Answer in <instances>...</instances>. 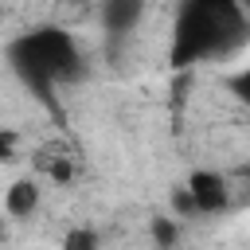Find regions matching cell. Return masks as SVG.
Instances as JSON below:
<instances>
[{
  "mask_svg": "<svg viewBox=\"0 0 250 250\" xmlns=\"http://www.w3.org/2000/svg\"><path fill=\"white\" fill-rule=\"evenodd\" d=\"M35 207H39V188H35V180H16V184L4 191V211H8V215L27 219Z\"/></svg>",
  "mask_w": 250,
  "mask_h": 250,
  "instance_id": "obj_5",
  "label": "cell"
},
{
  "mask_svg": "<svg viewBox=\"0 0 250 250\" xmlns=\"http://www.w3.org/2000/svg\"><path fill=\"white\" fill-rule=\"evenodd\" d=\"M246 39L238 0H184L172 23V66H195L230 55Z\"/></svg>",
  "mask_w": 250,
  "mask_h": 250,
  "instance_id": "obj_1",
  "label": "cell"
},
{
  "mask_svg": "<svg viewBox=\"0 0 250 250\" xmlns=\"http://www.w3.org/2000/svg\"><path fill=\"white\" fill-rule=\"evenodd\" d=\"M141 16H145V0H102V27L113 39L129 35L141 23Z\"/></svg>",
  "mask_w": 250,
  "mask_h": 250,
  "instance_id": "obj_4",
  "label": "cell"
},
{
  "mask_svg": "<svg viewBox=\"0 0 250 250\" xmlns=\"http://www.w3.org/2000/svg\"><path fill=\"white\" fill-rule=\"evenodd\" d=\"M66 246H94V234H86V230H82V234H70Z\"/></svg>",
  "mask_w": 250,
  "mask_h": 250,
  "instance_id": "obj_9",
  "label": "cell"
},
{
  "mask_svg": "<svg viewBox=\"0 0 250 250\" xmlns=\"http://www.w3.org/2000/svg\"><path fill=\"white\" fill-rule=\"evenodd\" d=\"M246 176H250V168H246Z\"/></svg>",
  "mask_w": 250,
  "mask_h": 250,
  "instance_id": "obj_11",
  "label": "cell"
},
{
  "mask_svg": "<svg viewBox=\"0 0 250 250\" xmlns=\"http://www.w3.org/2000/svg\"><path fill=\"white\" fill-rule=\"evenodd\" d=\"M184 191L191 195V207L199 211V215H215V211H227V203H230V188H227V180L219 176V172H191L188 176V184H184Z\"/></svg>",
  "mask_w": 250,
  "mask_h": 250,
  "instance_id": "obj_3",
  "label": "cell"
},
{
  "mask_svg": "<svg viewBox=\"0 0 250 250\" xmlns=\"http://www.w3.org/2000/svg\"><path fill=\"white\" fill-rule=\"evenodd\" d=\"M227 86H230V94H238V102H246V105H250V66H242L238 74H230V78H227Z\"/></svg>",
  "mask_w": 250,
  "mask_h": 250,
  "instance_id": "obj_6",
  "label": "cell"
},
{
  "mask_svg": "<svg viewBox=\"0 0 250 250\" xmlns=\"http://www.w3.org/2000/svg\"><path fill=\"white\" fill-rule=\"evenodd\" d=\"M8 66L39 102H51L55 86H70L86 74V62H82L74 35L62 27H51V23L31 27L20 39H12L8 43Z\"/></svg>",
  "mask_w": 250,
  "mask_h": 250,
  "instance_id": "obj_2",
  "label": "cell"
},
{
  "mask_svg": "<svg viewBox=\"0 0 250 250\" xmlns=\"http://www.w3.org/2000/svg\"><path fill=\"white\" fill-rule=\"evenodd\" d=\"M152 238L168 246V242L176 238V230H172V223H168V219H156V223H152Z\"/></svg>",
  "mask_w": 250,
  "mask_h": 250,
  "instance_id": "obj_8",
  "label": "cell"
},
{
  "mask_svg": "<svg viewBox=\"0 0 250 250\" xmlns=\"http://www.w3.org/2000/svg\"><path fill=\"white\" fill-rule=\"evenodd\" d=\"M238 4H242V12H246V16H250V0H238Z\"/></svg>",
  "mask_w": 250,
  "mask_h": 250,
  "instance_id": "obj_10",
  "label": "cell"
},
{
  "mask_svg": "<svg viewBox=\"0 0 250 250\" xmlns=\"http://www.w3.org/2000/svg\"><path fill=\"white\" fill-rule=\"evenodd\" d=\"M16 160V133L0 129V164H12Z\"/></svg>",
  "mask_w": 250,
  "mask_h": 250,
  "instance_id": "obj_7",
  "label": "cell"
}]
</instances>
